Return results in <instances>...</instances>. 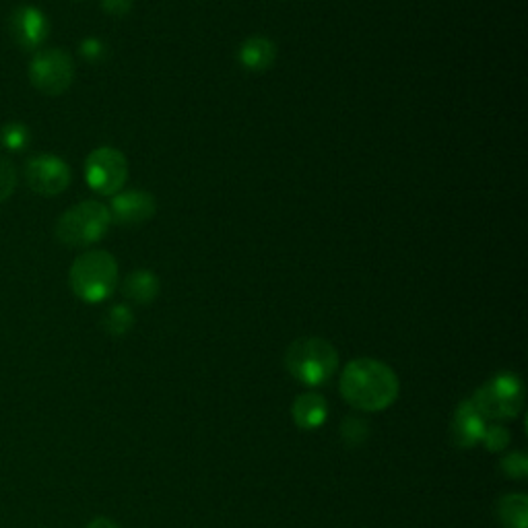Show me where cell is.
<instances>
[{
    "label": "cell",
    "mask_w": 528,
    "mask_h": 528,
    "mask_svg": "<svg viewBox=\"0 0 528 528\" xmlns=\"http://www.w3.org/2000/svg\"><path fill=\"white\" fill-rule=\"evenodd\" d=\"M341 394L359 411H384L399 396V378L378 359H353L341 376Z\"/></svg>",
    "instance_id": "6da1fadb"
},
{
    "label": "cell",
    "mask_w": 528,
    "mask_h": 528,
    "mask_svg": "<svg viewBox=\"0 0 528 528\" xmlns=\"http://www.w3.org/2000/svg\"><path fill=\"white\" fill-rule=\"evenodd\" d=\"M69 283L79 300L87 304L104 302L118 285V262L106 250L85 252L73 262Z\"/></svg>",
    "instance_id": "7a4b0ae2"
},
{
    "label": "cell",
    "mask_w": 528,
    "mask_h": 528,
    "mask_svg": "<svg viewBox=\"0 0 528 528\" xmlns=\"http://www.w3.org/2000/svg\"><path fill=\"white\" fill-rule=\"evenodd\" d=\"M285 366L295 380L306 386H320L337 372L339 353L320 337H304L289 345Z\"/></svg>",
    "instance_id": "3957f363"
},
{
    "label": "cell",
    "mask_w": 528,
    "mask_h": 528,
    "mask_svg": "<svg viewBox=\"0 0 528 528\" xmlns=\"http://www.w3.org/2000/svg\"><path fill=\"white\" fill-rule=\"evenodd\" d=\"M112 225L108 207L97 201H83L71 207L56 223V238L64 246L85 248L102 240Z\"/></svg>",
    "instance_id": "277c9868"
},
{
    "label": "cell",
    "mask_w": 528,
    "mask_h": 528,
    "mask_svg": "<svg viewBox=\"0 0 528 528\" xmlns=\"http://www.w3.org/2000/svg\"><path fill=\"white\" fill-rule=\"evenodd\" d=\"M524 390L522 382L516 374L504 372L491 378L485 386H481L475 394V407L485 419H495V421H504L512 419L520 413L522 403H524Z\"/></svg>",
    "instance_id": "5b68a950"
},
{
    "label": "cell",
    "mask_w": 528,
    "mask_h": 528,
    "mask_svg": "<svg viewBox=\"0 0 528 528\" xmlns=\"http://www.w3.org/2000/svg\"><path fill=\"white\" fill-rule=\"evenodd\" d=\"M29 81L46 95H62L75 81V64L69 52L48 48L29 62Z\"/></svg>",
    "instance_id": "8992f818"
},
{
    "label": "cell",
    "mask_w": 528,
    "mask_h": 528,
    "mask_svg": "<svg viewBox=\"0 0 528 528\" xmlns=\"http://www.w3.org/2000/svg\"><path fill=\"white\" fill-rule=\"evenodd\" d=\"M85 178L91 190L99 194H118L128 178V161L124 153L114 147H99L91 151L85 161Z\"/></svg>",
    "instance_id": "52a82bcc"
},
{
    "label": "cell",
    "mask_w": 528,
    "mask_h": 528,
    "mask_svg": "<svg viewBox=\"0 0 528 528\" xmlns=\"http://www.w3.org/2000/svg\"><path fill=\"white\" fill-rule=\"evenodd\" d=\"M27 186L42 196H56L71 184V168L56 155H38L25 165Z\"/></svg>",
    "instance_id": "ba28073f"
},
{
    "label": "cell",
    "mask_w": 528,
    "mask_h": 528,
    "mask_svg": "<svg viewBox=\"0 0 528 528\" xmlns=\"http://www.w3.org/2000/svg\"><path fill=\"white\" fill-rule=\"evenodd\" d=\"M9 33L19 48L38 50L48 40L50 23L38 7L21 5L9 15Z\"/></svg>",
    "instance_id": "9c48e42d"
},
{
    "label": "cell",
    "mask_w": 528,
    "mask_h": 528,
    "mask_svg": "<svg viewBox=\"0 0 528 528\" xmlns=\"http://www.w3.org/2000/svg\"><path fill=\"white\" fill-rule=\"evenodd\" d=\"M110 217L122 227H137L153 219L157 213L155 196L145 190H126L118 192L112 198Z\"/></svg>",
    "instance_id": "30bf717a"
},
{
    "label": "cell",
    "mask_w": 528,
    "mask_h": 528,
    "mask_svg": "<svg viewBox=\"0 0 528 528\" xmlns=\"http://www.w3.org/2000/svg\"><path fill=\"white\" fill-rule=\"evenodd\" d=\"M485 417L479 413L473 401L462 403L452 421V438L458 448H473L485 436Z\"/></svg>",
    "instance_id": "8fae6325"
},
{
    "label": "cell",
    "mask_w": 528,
    "mask_h": 528,
    "mask_svg": "<svg viewBox=\"0 0 528 528\" xmlns=\"http://www.w3.org/2000/svg\"><path fill=\"white\" fill-rule=\"evenodd\" d=\"M238 60L250 73H264L269 71L271 66L277 60V46L273 40L264 38V36H254L248 38L238 52Z\"/></svg>",
    "instance_id": "7c38bea8"
},
{
    "label": "cell",
    "mask_w": 528,
    "mask_h": 528,
    "mask_svg": "<svg viewBox=\"0 0 528 528\" xmlns=\"http://www.w3.org/2000/svg\"><path fill=\"white\" fill-rule=\"evenodd\" d=\"M291 413L295 425H300L302 429H316L326 419V401L320 394L306 392L302 396H297Z\"/></svg>",
    "instance_id": "4fadbf2b"
},
{
    "label": "cell",
    "mask_w": 528,
    "mask_h": 528,
    "mask_svg": "<svg viewBox=\"0 0 528 528\" xmlns=\"http://www.w3.org/2000/svg\"><path fill=\"white\" fill-rule=\"evenodd\" d=\"M122 293L128 297L130 302H135L139 306H147L159 295V279L155 277L153 271H145V269L135 271L126 277L122 285Z\"/></svg>",
    "instance_id": "5bb4252c"
},
{
    "label": "cell",
    "mask_w": 528,
    "mask_h": 528,
    "mask_svg": "<svg viewBox=\"0 0 528 528\" xmlns=\"http://www.w3.org/2000/svg\"><path fill=\"white\" fill-rule=\"evenodd\" d=\"M498 516L508 528H526L528 500L524 493H508L498 502Z\"/></svg>",
    "instance_id": "9a60e30c"
},
{
    "label": "cell",
    "mask_w": 528,
    "mask_h": 528,
    "mask_svg": "<svg viewBox=\"0 0 528 528\" xmlns=\"http://www.w3.org/2000/svg\"><path fill=\"white\" fill-rule=\"evenodd\" d=\"M102 324L106 328V333H110L112 337H122L132 326H135V316H132V310L128 306L120 304L106 312Z\"/></svg>",
    "instance_id": "2e32d148"
},
{
    "label": "cell",
    "mask_w": 528,
    "mask_h": 528,
    "mask_svg": "<svg viewBox=\"0 0 528 528\" xmlns=\"http://www.w3.org/2000/svg\"><path fill=\"white\" fill-rule=\"evenodd\" d=\"M29 128L23 122H9L0 130V145L9 151H23L29 145Z\"/></svg>",
    "instance_id": "e0dca14e"
},
{
    "label": "cell",
    "mask_w": 528,
    "mask_h": 528,
    "mask_svg": "<svg viewBox=\"0 0 528 528\" xmlns=\"http://www.w3.org/2000/svg\"><path fill=\"white\" fill-rule=\"evenodd\" d=\"M15 188H17L15 165L9 159L0 157V203H5L7 198H11Z\"/></svg>",
    "instance_id": "ac0fdd59"
},
{
    "label": "cell",
    "mask_w": 528,
    "mask_h": 528,
    "mask_svg": "<svg viewBox=\"0 0 528 528\" xmlns=\"http://www.w3.org/2000/svg\"><path fill=\"white\" fill-rule=\"evenodd\" d=\"M485 446L491 450V452H498V450H504L510 442V434L506 427H500V425H493V427H487L485 429V436L483 440Z\"/></svg>",
    "instance_id": "d6986e66"
},
{
    "label": "cell",
    "mask_w": 528,
    "mask_h": 528,
    "mask_svg": "<svg viewBox=\"0 0 528 528\" xmlns=\"http://www.w3.org/2000/svg\"><path fill=\"white\" fill-rule=\"evenodd\" d=\"M366 436H368V425L363 423V421L351 417V419H347L343 423V438H345V442L359 444V442L366 440Z\"/></svg>",
    "instance_id": "ffe728a7"
},
{
    "label": "cell",
    "mask_w": 528,
    "mask_h": 528,
    "mask_svg": "<svg viewBox=\"0 0 528 528\" xmlns=\"http://www.w3.org/2000/svg\"><path fill=\"white\" fill-rule=\"evenodd\" d=\"M502 469L506 471V475L522 479L526 475V471H528V460H526L524 454L514 452V454H510V456H506L502 460Z\"/></svg>",
    "instance_id": "44dd1931"
},
{
    "label": "cell",
    "mask_w": 528,
    "mask_h": 528,
    "mask_svg": "<svg viewBox=\"0 0 528 528\" xmlns=\"http://www.w3.org/2000/svg\"><path fill=\"white\" fill-rule=\"evenodd\" d=\"M108 54V48L102 40H97V38H87L83 44H81V56L89 62H99V60H104Z\"/></svg>",
    "instance_id": "7402d4cb"
},
{
    "label": "cell",
    "mask_w": 528,
    "mask_h": 528,
    "mask_svg": "<svg viewBox=\"0 0 528 528\" xmlns=\"http://www.w3.org/2000/svg\"><path fill=\"white\" fill-rule=\"evenodd\" d=\"M102 7L112 17H126L132 11V0H102Z\"/></svg>",
    "instance_id": "603a6c76"
},
{
    "label": "cell",
    "mask_w": 528,
    "mask_h": 528,
    "mask_svg": "<svg viewBox=\"0 0 528 528\" xmlns=\"http://www.w3.org/2000/svg\"><path fill=\"white\" fill-rule=\"evenodd\" d=\"M87 528H118V526L108 518H95L93 522L87 524Z\"/></svg>",
    "instance_id": "cb8c5ba5"
}]
</instances>
